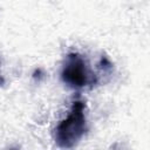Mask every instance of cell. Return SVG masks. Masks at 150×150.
<instances>
[{
	"mask_svg": "<svg viewBox=\"0 0 150 150\" xmlns=\"http://www.w3.org/2000/svg\"><path fill=\"white\" fill-rule=\"evenodd\" d=\"M87 130L86 104L81 100H75L67 116L59 122L54 130L55 143L62 149H70L82 139Z\"/></svg>",
	"mask_w": 150,
	"mask_h": 150,
	"instance_id": "1",
	"label": "cell"
},
{
	"mask_svg": "<svg viewBox=\"0 0 150 150\" xmlns=\"http://www.w3.org/2000/svg\"><path fill=\"white\" fill-rule=\"evenodd\" d=\"M62 81L71 89H83L98 83V75L91 71L87 59L77 52L67 54L62 69Z\"/></svg>",
	"mask_w": 150,
	"mask_h": 150,
	"instance_id": "2",
	"label": "cell"
},
{
	"mask_svg": "<svg viewBox=\"0 0 150 150\" xmlns=\"http://www.w3.org/2000/svg\"><path fill=\"white\" fill-rule=\"evenodd\" d=\"M4 84H5V77L1 73V62H0V87H2Z\"/></svg>",
	"mask_w": 150,
	"mask_h": 150,
	"instance_id": "3",
	"label": "cell"
}]
</instances>
